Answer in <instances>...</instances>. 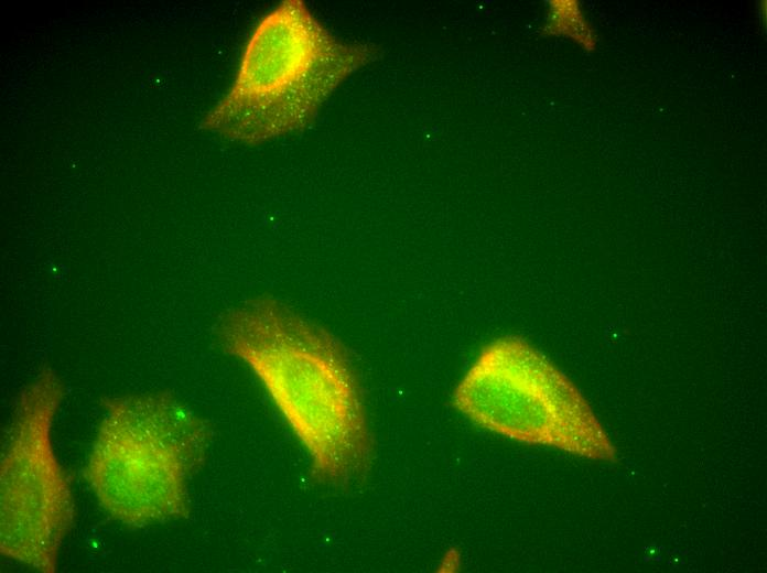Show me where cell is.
Returning <instances> with one entry per match:
<instances>
[{
  "instance_id": "cell-4",
  "label": "cell",
  "mask_w": 767,
  "mask_h": 573,
  "mask_svg": "<svg viewBox=\"0 0 767 573\" xmlns=\"http://www.w3.org/2000/svg\"><path fill=\"white\" fill-rule=\"evenodd\" d=\"M453 406L510 440L614 462L616 448L575 385L516 336L487 344L456 385Z\"/></svg>"
},
{
  "instance_id": "cell-5",
  "label": "cell",
  "mask_w": 767,
  "mask_h": 573,
  "mask_svg": "<svg viewBox=\"0 0 767 573\" xmlns=\"http://www.w3.org/2000/svg\"><path fill=\"white\" fill-rule=\"evenodd\" d=\"M63 396L50 369L22 390L0 463V552L43 573L55 572L75 520L71 483L52 443Z\"/></svg>"
},
{
  "instance_id": "cell-2",
  "label": "cell",
  "mask_w": 767,
  "mask_h": 573,
  "mask_svg": "<svg viewBox=\"0 0 767 573\" xmlns=\"http://www.w3.org/2000/svg\"><path fill=\"white\" fill-rule=\"evenodd\" d=\"M375 54L336 39L302 0H284L256 25L231 87L202 127L245 143L301 129Z\"/></svg>"
},
{
  "instance_id": "cell-6",
  "label": "cell",
  "mask_w": 767,
  "mask_h": 573,
  "mask_svg": "<svg viewBox=\"0 0 767 573\" xmlns=\"http://www.w3.org/2000/svg\"><path fill=\"white\" fill-rule=\"evenodd\" d=\"M543 33L570 37L586 51L596 44L594 31L576 0L549 1Z\"/></svg>"
},
{
  "instance_id": "cell-3",
  "label": "cell",
  "mask_w": 767,
  "mask_h": 573,
  "mask_svg": "<svg viewBox=\"0 0 767 573\" xmlns=\"http://www.w3.org/2000/svg\"><path fill=\"white\" fill-rule=\"evenodd\" d=\"M84 471L102 509L132 527L184 518L209 443L205 422L169 393L107 400Z\"/></svg>"
},
{
  "instance_id": "cell-1",
  "label": "cell",
  "mask_w": 767,
  "mask_h": 573,
  "mask_svg": "<svg viewBox=\"0 0 767 573\" xmlns=\"http://www.w3.org/2000/svg\"><path fill=\"white\" fill-rule=\"evenodd\" d=\"M219 338L259 379L306 450L317 482L344 486L369 471L374 442L359 385L332 333L262 295L229 311Z\"/></svg>"
}]
</instances>
